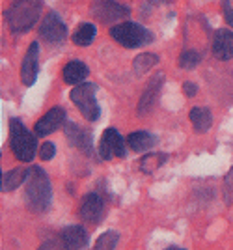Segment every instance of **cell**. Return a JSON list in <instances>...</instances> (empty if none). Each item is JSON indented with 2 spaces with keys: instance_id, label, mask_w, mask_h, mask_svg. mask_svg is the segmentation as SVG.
<instances>
[{
  "instance_id": "1",
  "label": "cell",
  "mask_w": 233,
  "mask_h": 250,
  "mask_svg": "<svg viewBox=\"0 0 233 250\" xmlns=\"http://www.w3.org/2000/svg\"><path fill=\"white\" fill-rule=\"evenodd\" d=\"M51 196L53 188L47 172L41 167L28 168V176L24 181V198L28 209L34 213H45L51 208Z\"/></svg>"
},
{
  "instance_id": "2",
  "label": "cell",
  "mask_w": 233,
  "mask_h": 250,
  "mask_svg": "<svg viewBox=\"0 0 233 250\" xmlns=\"http://www.w3.org/2000/svg\"><path fill=\"white\" fill-rule=\"evenodd\" d=\"M41 13V0H13L8 11H6V21L11 32L21 34L30 30L34 22L39 19Z\"/></svg>"
},
{
  "instance_id": "3",
  "label": "cell",
  "mask_w": 233,
  "mask_h": 250,
  "mask_svg": "<svg viewBox=\"0 0 233 250\" xmlns=\"http://www.w3.org/2000/svg\"><path fill=\"white\" fill-rule=\"evenodd\" d=\"M10 146L13 155L17 157L19 161H22V163H30L36 157V151H38L36 136L17 118L10 120Z\"/></svg>"
},
{
  "instance_id": "4",
  "label": "cell",
  "mask_w": 233,
  "mask_h": 250,
  "mask_svg": "<svg viewBox=\"0 0 233 250\" xmlns=\"http://www.w3.org/2000/svg\"><path fill=\"white\" fill-rule=\"evenodd\" d=\"M112 40L127 49H138L153 42V34L138 22H119L110 28Z\"/></svg>"
},
{
  "instance_id": "5",
  "label": "cell",
  "mask_w": 233,
  "mask_h": 250,
  "mask_svg": "<svg viewBox=\"0 0 233 250\" xmlns=\"http://www.w3.org/2000/svg\"><path fill=\"white\" fill-rule=\"evenodd\" d=\"M96 84L92 83H82L78 86H75L71 92V101L75 103V106L80 110V114L84 116L88 122H97L101 116V108L97 104L96 99Z\"/></svg>"
},
{
  "instance_id": "6",
  "label": "cell",
  "mask_w": 233,
  "mask_h": 250,
  "mask_svg": "<svg viewBox=\"0 0 233 250\" xmlns=\"http://www.w3.org/2000/svg\"><path fill=\"white\" fill-rule=\"evenodd\" d=\"M125 142L123 136L117 133L116 129H106L103 136H101V142H99V155L105 161H110L114 157H125L127 155V149H125Z\"/></svg>"
},
{
  "instance_id": "7",
  "label": "cell",
  "mask_w": 233,
  "mask_h": 250,
  "mask_svg": "<svg viewBox=\"0 0 233 250\" xmlns=\"http://www.w3.org/2000/svg\"><path fill=\"white\" fill-rule=\"evenodd\" d=\"M92 13L96 15L99 21L112 22L127 17L131 10H129L127 6H121L116 0H94L92 2Z\"/></svg>"
},
{
  "instance_id": "8",
  "label": "cell",
  "mask_w": 233,
  "mask_h": 250,
  "mask_svg": "<svg viewBox=\"0 0 233 250\" xmlns=\"http://www.w3.org/2000/svg\"><path fill=\"white\" fill-rule=\"evenodd\" d=\"M39 36L47 43H62L65 40L67 28L56 11H49L45 15V19L39 24Z\"/></svg>"
},
{
  "instance_id": "9",
  "label": "cell",
  "mask_w": 233,
  "mask_h": 250,
  "mask_svg": "<svg viewBox=\"0 0 233 250\" xmlns=\"http://www.w3.org/2000/svg\"><path fill=\"white\" fill-rule=\"evenodd\" d=\"M103 211H105V202L103 198L96 194V192H90L86 194L80 206H78V215L84 222H90V224H97L101 217H103Z\"/></svg>"
},
{
  "instance_id": "10",
  "label": "cell",
  "mask_w": 233,
  "mask_h": 250,
  "mask_svg": "<svg viewBox=\"0 0 233 250\" xmlns=\"http://www.w3.org/2000/svg\"><path fill=\"white\" fill-rule=\"evenodd\" d=\"M65 122V108L62 106H54L51 108L45 116H41L34 129H36V136H49L51 133H54L56 129H60Z\"/></svg>"
},
{
  "instance_id": "11",
  "label": "cell",
  "mask_w": 233,
  "mask_h": 250,
  "mask_svg": "<svg viewBox=\"0 0 233 250\" xmlns=\"http://www.w3.org/2000/svg\"><path fill=\"white\" fill-rule=\"evenodd\" d=\"M38 63H39V45L38 42H32L28 51L22 58L21 65V81L24 86H32L38 79Z\"/></svg>"
},
{
  "instance_id": "12",
  "label": "cell",
  "mask_w": 233,
  "mask_h": 250,
  "mask_svg": "<svg viewBox=\"0 0 233 250\" xmlns=\"http://www.w3.org/2000/svg\"><path fill=\"white\" fill-rule=\"evenodd\" d=\"M213 56L216 60L228 62L233 58V32L230 30H218L213 38V47H211Z\"/></svg>"
},
{
  "instance_id": "13",
  "label": "cell",
  "mask_w": 233,
  "mask_h": 250,
  "mask_svg": "<svg viewBox=\"0 0 233 250\" xmlns=\"http://www.w3.org/2000/svg\"><path fill=\"white\" fill-rule=\"evenodd\" d=\"M60 237L64 239L67 250H80L88 245V233L82 226H67L60 231Z\"/></svg>"
},
{
  "instance_id": "14",
  "label": "cell",
  "mask_w": 233,
  "mask_h": 250,
  "mask_svg": "<svg viewBox=\"0 0 233 250\" xmlns=\"http://www.w3.org/2000/svg\"><path fill=\"white\" fill-rule=\"evenodd\" d=\"M162 79H164V75L159 73L151 83H149L148 88L144 90V95H142V99H140V103H138V114H146V112H149V110L153 108L155 99H157V94H159L160 86H162Z\"/></svg>"
},
{
  "instance_id": "15",
  "label": "cell",
  "mask_w": 233,
  "mask_h": 250,
  "mask_svg": "<svg viewBox=\"0 0 233 250\" xmlns=\"http://www.w3.org/2000/svg\"><path fill=\"white\" fill-rule=\"evenodd\" d=\"M65 133H67V138L71 140V144L75 147H78L80 151L92 155V136H90L88 131H82L75 124H67L65 125Z\"/></svg>"
},
{
  "instance_id": "16",
  "label": "cell",
  "mask_w": 233,
  "mask_h": 250,
  "mask_svg": "<svg viewBox=\"0 0 233 250\" xmlns=\"http://www.w3.org/2000/svg\"><path fill=\"white\" fill-rule=\"evenodd\" d=\"M62 77L67 84H82L88 77V67H86L84 62H78V60H71L64 65V71H62Z\"/></svg>"
},
{
  "instance_id": "17",
  "label": "cell",
  "mask_w": 233,
  "mask_h": 250,
  "mask_svg": "<svg viewBox=\"0 0 233 250\" xmlns=\"http://www.w3.org/2000/svg\"><path fill=\"white\" fill-rule=\"evenodd\" d=\"M191 118L192 125H194V129L198 131V133H205L213 124V114L209 108H205V106H194L191 110Z\"/></svg>"
},
{
  "instance_id": "18",
  "label": "cell",
  "mask_w": 233,
  "mask_h": 250,
  "mask_svg": "<svg viewBox=\"0 0 233 250\" xmlns=\"http://www.w3.org/2000/svg\"><path fill=\"white\" fill-rule=\"evenodd\" d=\"M28 168H13L10 172L2 174V192H10L26 181Z\"/></svg>"
},
{
  "instance_id": "19",
  "label": "cell",
  "mask_w": 233,
  "mask_h": 250,
  "mask_svg": "<svg viewBox=\"0 0 233 250\" xmlns=\"http://www.w3.org/2000/svg\"><path fill=\"white\" fill-rule=\"evenodd\" d=\"M155 142H157V138L146 131H135L127 136V144L133 151H146L155 146Z\"/></svg>"
},
{
  "instance_id": "20",
  "label": "cell",
  "mask_w": 233,
  "mask_h": 250,
  "mask_svg": "<svg viewBox=\"0 0 233 250\" xmlns=\"http://www.w3.org/2000/svg\"><path fill=\"white\" fill-rule=\"evenodd\" d=\"M97 36V28L92 24V22H84V24H80L73 34V43L75 45H80V47H88V45H92L94 40H96Z\"/></svg>"
},
{
  "instance_id": "21",
  "label": "cell",
  "mask_w": 233,
  "mask_h": 250,
  "mask_svg": "<svg viewBox=\"0 0 233 250\" xmlns=\"http://www.w3.org/2000/svg\"><path fill=\"white\" fill-rule=\"evenodd\" d=\"M157 62H159V58H157L155 54H151V52H142V54H138L136 58L133 60V71L136 75H144Z\"/></svg>"
},
{
  "instance_id": "22",
  "label": "cell",
  "mask_w": 233,
  "mask_h": 250,
  "mask_svg": "<svg viewBox=\"0 0 233 250\" xmlns=\"http://www.w3.org/2000/svg\"><path fill=\"white\" fill-rule=\"evenodd\" d=\"M164 161H166V155H164V153H149V155H146L140 161V168H142V172L151 174V172H155L157 168L162 167Z\"/></svg>"
},
{
  "instance_id": "23",
  "label": "cell",
  "mask_w": 233,
  "mask_h": 250,
  "mask_svg": "<svg viewBox=\"0 0 233 250\" xmlns=\"http://www.w3.org/2000/svg\"><path fill=\"white\" fill-rule=\"evenodd\" d=\"M117 239H119V235H117L116 231H105V233L96 241V245H94L92 250H114L117 245Z\"/></svg>"
},
{
  "instance_id": "24",
  "label": "cell",
  "mask_w": 233,
  "mask_h": 250,
  "mask_svg": "<svg viewBox=\"0 0 233 250\" xmlns=\"http://www.w3.org/2000/svg\"><path fill=\"white\" fill-rule=\"evenodd\" d=\"M200 62V54L196 51H183L179 54V65L183 69H194Z\"/></svg>"
},
{
  "instance_id": "25",
  "label": "cell",
  "mask_w": 233,
  "mask_h": 250,
  "mask_svg": "<svg viewBox=\"0 0 233 250\" xmlns=\"http://www.w3.org/2000/svg\"><path fill=\"white\" fill-rule=\"evenodd\" d=\"M38 250H67V247H65L64 239L60 235H56V237H51L49 241H45Z\"/></svg>"
},
{
  "instance_id": "26",
  "label": "cell",
  "mask_w": 233,
  "mask_h": 250,
  "mask_svg": "<svg viewBox=\"0 0 233 250\" xmlns=\"http://www.w3.org/2000/svg\"><path fill=\"white\" fill-rule=\"evenodd\" d=\"M224 198L226 202H233V168L224 179Z\"/></svg>"
},
{
  "instance_id": "27",
  "label": "cell",
  "mask_w": 233,
  "mask_h": 250,
  "mask_svg": "<svg viewBox=\"0 0 233 250\" xmlns=\"http://www.w3.org/2000/svg\"><path fill=\"white\" fill-rule=\"evenodd\" d=\"M54 153H56V147H54L53 142H45L41 146V149H39V157H41L43 161H51L54 157Z\"/></svg>"
},
{
  "instance_id": "28",
  "label": "cell",
  "mask_w": 233,
  "mask_h": 250,
  "mask_svg": "<svg viewBox=\"0 0 233 250\" xmlns=\"http://www.w3.org/2000/svg\"><path fill=\"white\" fill-rule=\"evenodd\" d=\"M183 90H185V94L189 95V97H194L196 92H198V86H194L192 83H185L183 84Z\"/></svg>"
},
{
  "instance_id": "29",
  "label": "cell",
  "mask_w": 233,
  "mask_h": 250,
  "mask_svg": "<svg viewBox=\"0 0 233 250\" xmlns=\"http://www.w3.org/2000/svg\"><path fill=\"white\" fill-rule=\"evenodd\" d=\"M226 21H228V24L233 28V10H228L226 11Z\"/></svg>"
},
{
  "instance_id": "30",
  "label": "cell",
  "mask_w": 233,
  "mask_h": 250,
  "mask_svg": "<svg viewBox=\"0 0 233 250\" xmlns=\"http://www.w3.org/2000/svg\"><path fill=\"white\" fill-rule=\"evenodd\" d=\"M168 250H183V249H177V247H172V249H168Z\"/></svg>"
}]
</instances>
